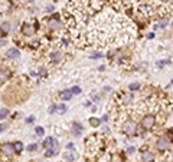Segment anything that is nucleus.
Segmentation results:
<instances>
[{
  "instance_id": "nucleus-34",
  "label": "nucleus",
  "mask_w": 173,
  "mask_h": 162,
  "mask_svg": "<svg viewBox=\"0 0 173 162\" xmlns=\"http://www.w3.org/2000/svg\"><path fill=\"white\" fill-rule=\"evenodd\" d=\"M66 148H68V149H74V143H68Z\"/></svg>"
},
{
  "instance_id": "nucleus-17",
  "label": "nucleus",
  "mask_w": 173,
  "mask_h": 162,
  "mask_svg": "<svg viewBox=\"0 0 173 162\" xmlns=\"http://www.w3.org/2000/svg\"><path fill=\"white\" fill-rule=\"evenodd\" d=\"M74 128H75V129H74V134H75L77 136L81 135V132H82V126H81L79 124H74Z\"/></svg>"
},
{
  "instance_id": "nucleus-2",
  "label": "nucleus",
  "mask_w": 173,
  "mask_h": 162,
  "mask_svg": "<svg viewBox=\"0 0 173 162\" xmlns=\"http://www.w3.org/2000/svg\"><path fill=\"white\" fill-rule=\"evenodd\" d=\"M85 148H87L85 155H88V156H91L92 152H97L98 149H102V141H101V138H98L97 135L90 136L85 141Z\"/></svg>"
},
{
  "instance_id": "nucleus-12",
  "label": "nucleus",
  "mask_w": 173,
  "mask_h": 162,
  "mask_svg": "<svg viewBox=\"0 0 173 162\" xmlns=\"http://www.w3.org/2000/svg\"><path fill=\"white\" fill-rule=\"evenodd\" d=\"M61 98L63 99V101H69L72 98V92H71V89H65L62 93H61Z\"/></svg>"
},
{
  "instance_id": "nucleus-25",
  "label": "nucleus",
  "mask_w": 173,
  "mask_h": 162,
  "mask_svg": "<svg viewBox=\"0 0 173 162\" xmlns=\"http://www.w3.org/2000/svg\"><path fill=\"white\" fill-rule=\"evenodd\" d=\"M169 23V20L167 19H163V20H160V24H159V27H166V24Z\"/></svg>"
},
{
  "instance_id": "nucleus-24",
  "label": "nucleus",
  "mask_w": 173,
  "mask_h": 162,
  "mask_svg": "<svg viewBox=\"0 0 173 162\" xmlns=\"http://www.w3.org/2000/svg\"><path fill=\"white\" fill-rule=\"evenodd\" d=\"M56 109H58L59 113H65V112H66V106H65V105H61V106H58Z\"/></svg>"
},
{
  "instance_id": "nucleus-16",
  "label": "nucleus",
  "mask_w": 173,
  "mask_h": 162,
  "mask_svg": "<svg viewBox=\"0 0 173 162\" xmlns=\"http://www.w3.org/2000/svg\"><path fill=\"white\" fill-rule=\"evenodd\" d=\"M0 29H2V32H3L5 34H7V33H9V30H10V23H7V22H6V23H3Z\"/></svg>"
},
{
  "instance_id": "nucleus-33",
  "label": "nucleus",
  "mask_w": 173,
  "mask_h": 162,
  "mask_svg": "<svg viewBox=\"0 0 173 162\" xmlns=\"http://www.w3.org/2000/svg\"><path fill=\"white\" fill-rule=\"evenodd\" d=\"M134 151H136V149H134V146H133V148H128V149H127V152H128V153H133Z\"/></svg>"
},
{
  "instance_id": "nucleus-35",
  "label": "nucleus",
  "mask_w": 173,
  "mask_h": 162,
  "mask_svg": "<svg viewBox=\"0 0 173 162\" xmlns=\"http://www.w3.org/2000/svg\"><path fill=\"white\" fill-rule=\"evenodd\" d=\"M5 43H6V42H5V40H0V46H3Z\"/></svg>"
},
{
  "instance_id": "nucleus-11",
  "label": "nucleus",
  "mask_w": 173,
  "mask_h": 162,
  "mask_svg": "<svg viewBox=\"0 0 173 162\" xmlns=\"http://www.w3.org/2000/svg\"><path fill=\"white\" fill-rule=\"evenodd\" d=\"M19 50L17 49H15V48H12V49H9L7 52H6V56L9 58V59H17L19 58Z\"/></svg>"
},
{
  "instance_id": "nucleus-29",
  "label": "nucleus",
  "mask_w": 173,
  "mask_h": 162,
  "mask_svg": "<svg viewBox=\"0 0 173 162\" xmlns=\"http://www.w3.org/2000/svg\"><path fill=\"white\" fill-rule=\"evenodd\" d=\"M36 148H38V145H36V143H32V145H29V146H27V151H30V152H32V151H35Z\"/></svg>"
},
{
  "instance_id": "nucleus-5",
  "label": "nucleus",
  "mask_w": 173,
  "mask_h": 162,
  "mask_svg": "<svg viewBox=\"0 0 173 162\" xmlns=\"http://www.w3.org/2000/svg\"><path fill=\"white\" fill-rule=\"evenodd\" d=\"M167 146H169V139H167V138H160V139L156 142V148H157L159 151H166Z\"/></svg>"
},
{
  "instance_id": "nucleus-23",
  "label": "nucleus",
  "mask_w": 173,
  "mask_h": 162,
  "mask_svg": "<svg viewBox=\"0 0 173 162\" xmlns=\"http://www.w3.org/2000/svg\"><path fill=\"white\" fill-rule=\"evenodd\" d=\"M71 92H72V95H74V93L78 95V93H81V88H79V86H74V88L71 89Z\"/></svg>"
},
{
  "instance_id": "nucleus-3",
  "label": "nucleus",
  "mask_w": 173,
  "mask_h": 162,
  "mask_svg": "<svg viewBox=\"0 0 173 162\" xmlns=\"http://www.w3.org/2000/svg\"><path fill=\"white\" fill-rule=\"evenodd\" d=\"M121 128H123V132H124L126 135L131 136V135H134L136 131H137V124L134 122V120H126Z\"/></svg>"
},
{
  "instance_id": "nucleus-22",
  "label": "nucleus",
  "mask_w": 173,
  "mask_h": 162,
  "mask_svg": "<svg viewBox=\"0 0 173 162\" xmlns=\"http://www.w3.org/2000/svg\"><path fill=\"white\" fill-rule=\"evenodd\" d=\"M90 124H91L92 126H98V125H100V120H98V119H94V118H91V119H90Z\"/></svg>"
},
{
  "instance_id": "nucleus-27",
  "label": "nucleus",
  "mask_w": 173,
  "mask_h": 162,
  "mask_svg": "<svg viewBox=\"0 0 173 162\" xmlns=\"http://www.w3.org/2000/svg\"><path fill=\"white\" fill-rule=\"evenodd\" d=\"M36 134H38L39 136H42V135L45 134V131H43V128H41V126H38V128H36Z\"/></svg>"
},
{
  "instance_id": "nucleus-1",
  "label": "nucleus",
  "mask_w": 173,
  "mask_h": 162,
  "mask_svg": "<svg viewBox=\"0 0 173 162\" xmlns=\"http://www.w3.org/2000/svg\"><path fill=\"white\" fill-rule=\"evenodd\" d=\"M117 0H69L66 27L74 43L85 46H110L134 37V26L121 13Z\"/></svg>"
},
{
  "instance_id": "nucleus-14",
  "label": "nucleus",
  "mask_w": 173,
  "mask_h": 162,
  "mask_svg": "<svg viewBox=\"0 0 173 162\" xmlns=\"http://www.w3.org/2000/svg\"><path fill=\"white\" fill-rule=\"evenodd\" d=\"M142 159H143V162H152L153 161V153L152 152H143Z\"/></svg>"
},
{
  "instance_id": "nucleus-10",
  "label": "nucleus",
  "mask_w": 173,
  "mask_h": 162,
  "mask_svg": "<svg viewBox=\"0 0 173 162\" xmlns=\"http://www.w3.org/2000/svg\"><path fill=\"white\" fill-rule=\"evenodd\" d=\"M42 146L43 148H55L56 146V139H53V138H46L45 141H43V143H42Z\"/></svg>"
},
{
  "instance_id": "nucleus-8",
  "label": "nucleus",
  "mask_w": 173,
  "mask_h": 162,
  "mask_svg": "<svg viewBox=\"0 0 173 162\" xmlns=\"http://www.w3.org/2000/svg\"><path fill=\"white\" fill-rule=\"evenodd\" d=\"M77 152L75 151H66V152H63V159L65 161H68V162H72V161H75L77 159Z\"/></svg>"
},
{
  "instance_id": "nucleus-32",
  "label": "nucleus",
  "mask_w": 173,
  "mask_h": 162,
  "mask_svg": "<svg viewBox=\"0 0 173 162\" xmlns=\"http://www.w3.org/2000/svg\"><path fill=\"white\" fill-rule=\"evenodd\" d=\"M33 120H35L33 118H27V119H26V122H27V124H32V122H33Z\"/></svg>"
},
{
  "instance_id": "nucleus-21",
  "label": "nucleus",
  "mask_w": 173,
  "mask_h": 162,
  "mask_svg": "<svg viewBox=\"0 0 173 162\" xmlns=\"http://www.w3.org/2000/svg\"><path fill=\"white\" fill-rule=\"evenodd\" d=\"M55 153H56V151L51 148V149H48V152L45 153V156H46V158H51V156H52V155H55Z\"/></svg>"
},
{
  "instance_id": "nucleus-19",
  "label": "nucleus",
  "mask_w": 173,
  "mask_h": 162,
  "mask_svg": "<svg viewBox=\"0 0 173 162\" xmlns=\"http://www.w3.org/2000/svg\"><path fill=\"white\" fill-rule=\"evenodd\" d=\"M15 151H16L17 153L22 152V151H23V143H22V142H16V143H15Z\"/></svg>"
},
{
  "instance_id": "nucleus-18",
  "label": "nucleus",
  "mask_w": 173,
  "mask_h": 162,
  "mask_svg": "<svg viewBox=\"0 0 173 162\" xmlns=\"http://www.w3.org/2000/svg\"><path fill=\"white\" fill-rule=\"evenodd\" d=\"M59 58H61V53H59V52H53V53L51 55V62H58Z\"/></svg>"
},
{
  "instance_id": "nucleus-6",
  "label": "nucleus",
  "mask_w": 173,
  "mask_h": 162,
  "mask_svg": "<svg viewBox=\"0 0 173 162\" xmlns=\"http://www.w3.org/2000/svg\"><path fill=\"white\" fill-rule=\"evenodd\" d=\"M2 151H3V153L6 155V156H12L16 151H15V145H12V143H5L3 146H2Z\"/></svg>"
},
{
  "instance_id": "nucleus-20",
  "label": "nucleus",
  "mask_w": 173,
  "mask_h": 162,
  "mask_svg": "<svg viewBox=\"0 0 173 162\" xmlns=\"http://www.w3.org/2000/svg\"><path fill=\"white\" fill-rule=\"evenodd\" d=\"M51 27H53V29H59V27H61V23H59L58 20H51Z\"/></svg>"
},
{
  "instance_id": "nucleus-31",
  "label": "nucleus",
  "mask_w": 173,
  "mask_h": 162,
  "mask_svg": "<svg viewBox=\"0 0 173 162\" xmlns=\"http://www.w3.org/2000/svg\"><path fill=\"white\" fill-rule=\"evenodd\" d=\"M6 128H7V125H6V124H2V125H0V132L6 131Z\"/></svg>"
},
{
  "instance_id": "nucleus-9",
  "label": "nucleus",
  "mask_w": 173,
  "mask_h": 162,
  "mask_svg": "<svg viewBox=\"0 0 173 162\" xmlns=\"http://www.w3.org/2000/svg\"><path fill=\"white\" fill-rule=\"evenodd\" d=\"M12 72L9 69H0V82H6L7 79H10Z\"/></svg>"
},
{
  "instance_id": "nucleus-15",
  "label": "nucleus",
  "mask_w": 173,
  "mask_h": 162,
  "mask_svg": "<svg viewBox=\"0 0 173 162\" xmlns=\"http://www.w3.org/2000/svg\"><path fill=\"white\" fill-rule=\"evenodd\" d=\"M7 115H9V109L7 108H0V120L5 119Z\"/></svg>"
},
{
  "instance_id": "nucleus-26",
  "label": "nucleus",
  "mask_w": 173,
  "mask_h": 162,
  "mask_svg": "<svg viewBox=\"0 0 173 162\" xmlns=\"http://www.w3.org/2000/svg\"><path fill=\"white\" fill-rule=\"evenodd\" d=\"M102 58V53H92L91 55V59H101Z\"/></svg>"
},
{
  "instance_id": "nucleus-13",
  "label": "nucleus",
  "mask_w": 173,
  "mask_h": 162,
  "mask_svg": "<svg viewBox=\"0 0 173 162\" xmlns=\"http://www.w3.org/2000/svg\"><path fill=\"white\" fill-rule=\"evenodd\" d=\"M133 102V95L131 93H124L123 95V103L124 105H130Z\"/></svg>"
},
{
  "instance_id": "nucleus-7",
  "label": "nucleus",
  "mask_w": 173,
  "mask_h": 162,
  "mask_svg": "<svg viewBox=\"0 0 173 162\" xmlns=\"http://www.w3.org/2000/svg\"><path fill=\"white\" fill-rule=\"evenodd\" d=\"M22 33H23L25 36H32V34L35 33V27H33L32 24H29V23H25V24L22 26Z\"/></svg>"
},
{
  "instance_id": "nucleus-28",
  "label": "nucleus",
  "mask_w": 173,
  "mask_h": 162,
  "mask_svg": "<svg viewBox=\"0 0 173 162\" xmlns=\"http://www.w3.org/2000/svg\"><path fill=\"white\" fill-rule=\"evenodd\" d=\"M138 88H140V85H138V83H131V85H130V89H131V91H137Z\"/></svg>"
},
{
  "instance_id": "nucleus-30",
  "label": "nucleus",
  "mask_w": 173,
  "mask_h": 162,
  "mask_svg": "<svg viewBox=\"0 0 173 162\" xmlns=\"http://www.w3.org/2000/svg\"><path fill=\"white\" fill-rule=\"evenodd\" d=\"M55 110H56V106H55V105H52V106H49V109H48V112H49V113H53Z\"/></svg>"
},
{
  "instance_id": "nucleus-4",
  "label": "nucleus",
  "mask_w": 173,
  "mask_h": 162,
  "mask_svg": "<svg viewBox=\"0 0 173 162\" xmlns=\"http://www.w3.org/2000/svg\"><path fill=\"white\" fill-rule=\"evenodd\" d=\"M142 125H143L144 129H152L156 125V118L153 115H146L142 120Z\"/></svg>"
}]
</instances>
